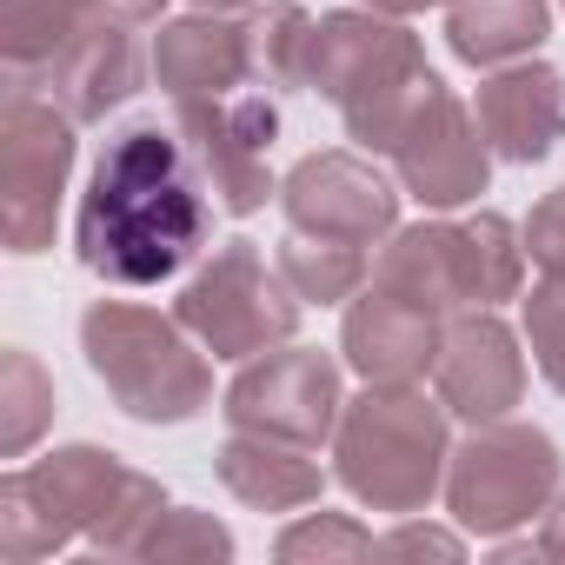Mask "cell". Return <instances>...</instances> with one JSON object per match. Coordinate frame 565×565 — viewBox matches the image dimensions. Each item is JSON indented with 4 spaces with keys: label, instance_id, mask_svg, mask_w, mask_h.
<instances>
[{
    "label": "cell",
    "instance_id": "14",
    "mask_svg": "<svg viewBox=\"0 0 565 565\" xmlns=\"http://www.w3.org/2000/svg\"><path fill=\"white\" fill-rule=\"evenodd\" d=\"M433 386H439V406H446L452 419H466V426L512 419V406L525 399V353H519L512 327H505L492 307L459 313V320L446 327Z\"/></svg>",
    "mask_w": 565,
    "mask_h": 565
},
{
    "label": "cell",
    "instance_id": "15",
    "mask_svg": "<svg viewBox=\"0 0 565 565\" xmlns=\"http://www.w3.org/2000/svg\"><path fill=\"white\" fill-rule=\"evenodd\" d=\"M147 67H153V54L140 47V28L87 21L34 81H21V94H41V100H54L61 114H74L87 127V120H107L114 107H127L147 81Z\"/></svg>",
    "mask_w": 565,
    "mask_h": 565
},
{
    "label": "cell",
    "instance_id": "1",
    "mask_svg": "<svg viewBox=\"0 0 565 565\" xmlns=\"http://www.w3.org/2000/svg\"><path fill=\"white\" fill-rule=\"evenodd\" d=\"M213 239L206 173L180 127L134 120L94 160V180L74 213V253L107 287H160L186 273Z\"/></svg>",
    "mask_w": 565,
    "mask_h": 565
},
{
    "label": "cell",
    "instance_id": "12",
    "mask_svg": "<svg viewBox=\"0 0 565 565\" xmlns=\"http://www.w3.org/2000/svg\"><path fill=\"white\" fill-rule=\"evenodd\" d=\"M279 213L287 233H313V239H340V246H380L399 233V186L347 147L307 153L287 180H279Z\"/></svg>",
    "mask_w": 565,
    "mask_h": 565
},
{
    "label": "cell",
    "instance_id": "21",
    "mask_svg": "<svg viewBox=\"0 0 565 565\" xmlns=\"http://www.w3.org/2000/svg\"><path fill=\"white\" fill-rule=\"evenodd\" d=\"M279 273L307 307H340L373 279V253L366 246H340V239H313V233H287L279 239Z\"/></svg>",
    "mask_w": 565,
    "mask_h": 565
},
{
    "label": "cell",
    "instance_id": "27",
    "mask_svg": "<svg viewBox=\"0 0 565 565\" xmlns=\"http://www.w3.org/2000/svg\"><path fill=\"white\" fill-rule=\"evenodd\" d=\"M525 253H532V266H539L545 279H565V186L532 206V220H525Z\"/></svg>",
    "mask_w": 565,
    "mask_h": 565
},
{
    "label": "cell",
    "instance_id": "9",
    "mask_svg": "<svg viewBox=\"0 0 565 565\" xmlns=\"http://www.w3.org/2000/svg\"><path fill=\"white\" fill-rule=\"evenodd\" d=\"M74 114H61L41 94L8 87V114H0V233L8 253H47L61 193L74 173Z\"/></svg>",
    "mask_w": 565,
    "mask_h": 565
},
{
    "label": "cell",
    "instance_id": "28",
    "mask_svg": "<svg viewBox=\"0 0 565 565\" xmlns=\"http://www.w3.org/2000/svg\"><path fill=\"white\" fill-rule=\"evenodd\" d=\"M380 552H439V558H459V539L433 532V525H399L393 539H380Z\"/></svg>",
    "mask_w": 565,
    "mask_h": 565
},
{
    "label": "cell",
    "instance_id": "16",
    "mask_svg": "<svg viewBox=\"0 0 565 565\" xmlns=\"http://www.w3.org/2000/svg\"><path fill=\"white\" fill-rule=\"evenodd\" d=\"M439 347H446V313H433V307H419V300H406L393 287L353 294L347 327H340V353L366 386L426 380L439 366Z\"/></svg>",
    "mask_w": 565,
    "mask_h": 565
},
{
    "label": "cell",
    "instance_id": "32",
    "mask_svg": "<svg viewBox=\"0 0 565 565\" xmlns=\"http://www.w3.org/2000/svg\"><path fill=\"white\" fill-rule=\"evenodd\" d=\"M558 8H565V0H558Z\"/></svg>",
    "mask_w": 565,
    "mask_h": 565
},
{
    "label": "cell",
    "instance_id": "23",
    "mask_svg": "<svg viewBox=\"0 0 565 565\" xmlns=\"http://www.w3.org/2000/svg\"><path fill=\"white\" fill-rule=\"evenodd\" d=\"M0 406H8V419H0V452L21 459L34 446V433L47 426V406H54V380L41 373L34 353H8V366H0Z\"/></svg>",
    "mask_w": 565,
    "mask_h": 565
},
{
    "label": "cell",
    "instance_id": "3",
    "mask_svg": "<svg viewBox=\"0 0 565 565\" xmlns=\"http://www.w3.org/2000/svg\"><path fill=\"white\" fill-rule=\"evenodd\" d=\"M307 87L340 107L347 140L360 153H393V140L406 134L413 107L439 87V74L426 67V47L413 28L373 8H340L313 21Z\"/></svg>",
    "mask_w": 565,
    "mask_h": 565
},
{
    "label": "cell",
    "instance_id": "20",
    "mask_svg": "<svg viewBox=\"0 0 565 565\" xmlns=\"http://www.w3.org/2000/svg\"><path fill=\"white\" fill-rule=\"evenodd\" d=\"M552 34V0H452L446 47L466 67H512L532 61Z\"/></svg>",
    "mask_w": 565,
    "mask_h": 565
},
{
    "label": "cell",
    "instance_id": "17",
    "mask_svg": "<svg viewBox=\"0 0 565 565\" xmlns=\"http://www.w3.org/2000/svg\"><path fill=\"white\" fill-rule=\"evenodd\" d=\"M472 114L499 160L532 167L565 140V74L545 61L492 67V81H479V94H472Z\"/></svg>",
    "mask_w": 565,
    "mask_h": 565
},
{
    "label": "cell",
    "instance_id": "19",
    "mask_svg": "<svg viewBox=\"0 0 565 565\" xmlns=\"http://www.w3.org/2000/svg\"><path fill=\"white\" fill-rule=\"evenodd\" d=\"M220 486L253 505V512H300L327 492V472L307 459V446H287V439H259V433H233L213 459Z\"/></svg>",
    "mask_w": 565,
    "mask_h": 565
},
{
    "label": "cell",
    "instance_id": "31",
    "mask_svg": "<svg viewBox=\"0 0 565 565\" xmlns=\"http://www.w3.org/2000/svg\"><path fill=\"white\" fill-rule=\"evenodd\" d=\"M193 8H206V14H239V8H259V0H193Z\"/></svg>",
    "mask_w": 565,
    "mask_h": 565
},
{
    "label": "cell",
    "instance_id": "25",
    "mask_svg": "<svg viewBox=\"0 0 565 565\" xmlns=\"http://www.w3.org/2000/svg\"><path fill=\"white\" fill-rule=\"evenodd\" d=\"M273 552L279 558H366V552H380V539L366 525L340 519V512H313V519H300V525L279 532Z\"/></svg>",
    "mask_w": 565,
    "mask_h": 565
},
{
    "label": "cell",
    "instance_id": "30",
    "mask_svg": "<svg viewBox=\"0 0 565 565\" xmlns=\"http://www.w3.org/2000/svg\"><path fill=\"white\" fill-rule=\"evenodd\" d=\"M360 8H373V14H393V21H406V14H426V8H452V0H360Z\"/></svg>",
    "mask_w": 565,
    "mask_h": 565
},
{
    "label": "cell",
    "instance_id": "6",
    "mask_svg": "<svg viewBox=\"0 0 565 565\" xmlns=\"http://www.w3.org/2000/svg\"><path fill=\"white\" fill-rule=\"evenodd\" d=\"M519 279H525V239L512 233L505 213L399 226L373 266V287H393V294H406L446 320L472 313V307L519 300Z\"/></svg>",
    "mask_w": 565,
    "mask_h": 565
},
{
    "label": "cell",
    "instance_id": "11",
    "mask_svg": "<svg viewBox=\"0 0 565 565\" xmlns=\"http://www.w3.org/2000/svg\"><path fill=\"white\" fill-rule=\"evenodd\" d=\"M173 127L193 147L220 213L246 220L279 193L273 167H266V147L279 134V94L239 87V94H220V100H173Z\"/></svg>",
    "mask_w": 565,
    "mask_h": 565
},
{
    "label": "cell",
    "instance_id": "18",
    "mask_svg": "<svg viewBox=\"0 0 565 565\" xmlns=\"http://www.w3.org/2000/svg\"><path fill=\"white\" fill-rule=\"evenodd\" d=\"M153 81L173 100H220L253 87V34L233 14H186L153 34Z\"/></svg>",
    "mask_w": 565,
    "mask_h": 565
},
{
    "label": "cell",
    "instance_id": "26",
    "mask_svg": "<svg viewBox=\"0 0 565 565\" xmlns=\"http://www.w3.org/2000/svg\"><path fill=\"white\" fill-rule=\"evenodd\" d=\"M140 558H233V532L213 525V512H167Z\"/></svg>",
    "mask_w": 565,
    "mask_h": 565
},
{
    "label": "cell",
    "instance_id": "4",
    "mask_svg": "<svg viewBox=\"0 0 565 565\" xmlns=\"http://www.w3.org/2000/svg\"><path fill=\"white\" fill-rule=\"evenodd\" d=\"M333 459H340V486L360 505L413 519L433 505V492L446 486V466H452L446 406L413 386H366L340 413Z\"/></svg>",
    "mask_w": 565,
    "mask_h": 565
},
{
    "label": "cell",
    "instance_id": "7",
    "mask_svg": "<svg viewBox=\"0 0 565 565\" xmlns=\"http://www.w3.org/2000/svg\"><path fill=\"white\" fill-rule=\"evenodd\" d=\"M300 294L287 287L279 259L266 266V253L253 239H226L173 300V320L213 353V360H259L273 347H287L300 327Z\"/></svg>",
    "mask_w": 565,
    "mask_h": 565
},
{
    "label": "cell",
    "instance_id": "22",
    "mask_svg": "<svg viewBox=\"0 0 565 565\" xmlns=\"http://www.w3.org/2000/svg\"><path fill=\"white\" fill-rule=\"evenodd\" d=\"M253 34V87L266 94H294L307 87V47H313V14L294 0H259L246 14Z\"/></svg>",
    "mask_w": 565,
    "mask_h": 565
},
{
    "label": "cell",
    "instance_id": "8",
    "mask_svg": "<svg viewBox=\"0 0 565 565\" xmlns=\"http://www.w3.org/2000/svg\"><path fill=\"white\" fill-rule=\"evenodd\" d=\"M558 472H565V459L545 426L492 419V426H472V439L452 452L446 505L466 532L505 539L512 525H532L558 499Z\"/></svg>",
    "mask_w": 565,
    "mask_h": 565
},
{
    "label": "cell",
    "instance_id": "2",
    "mask_svg": "<svg viewBox=\"0 0 565 565\" xmlns=\"http://www.w3.org/2000/svg\"><path fill=\"white\" fill-rule=\"evenodd\" d=\"M160 519H167L160 479L120 466L100 446H61L0 479V558L8 565H34L61 545L140 558Z\"/></svg>",
    "mask_w": 565,
    "mask_h": 565
},
{
    "label": "cell",
    "instance_id": "13",
    "mask_svg": "<svg viewBox=\"0 0 565 565\" xmlns=\"http://www.w3.org/2000/svg\"><path fill=\"white\" fill-rule=\"evenodd\" d=\"M386 160L399 173V193H413L426 213H452V206L479 200L486 180H492V147L479 134V114L446 81L413 107V120H406V134L393 140Z\"/></svg>",
    "mask_w": 565,
    "mask_h": 565
},
{
    "label": "cell",
    "instance_id": "5",
    "mask_svg": "<svg viewBox=\"0 0 565 565\" xmlns=\"http://www.w3.org/2000/svg\"><path fill=\"white\" fill-rule=\"evenodd\" d=\"M81 353L94 380L114 393V406L140 426H186L213 399V353H193L180 320H160L153 307L100 300L81 313Z\"/></svg>",
    "mask_w": 565,
    "mask_h": 565
},
{
    "label": "cell",
    "instance_id": "10",
    "mask_svg": "<svg viewBox=\"0 0 565 565\" xmlns=\"http://www.w3.org/2000/svg\"><path fill=\"white\" fill-rule=\"evenodd\" d=\"M226 426L233 433H259V439H287L320 452L340 433V360L313 353V347H273L259 360L239 366V380L226 386Z\"/></svg>",
    "mask_w": 565,
    "mask_h": 565
},
{
    "label": "cell",
    "instance_id": "24",
    "mask_svg": "<svg viewBox=\"0 0 565 565\" xmlns=\"http://www.w3.org/2000/svg\"><path fill=\"white\" fill-rule=\"evenodd\" d=\"M525 347L552 393H565V279H539L525 294Z\"/></svg>",
    "mask_w": 565,
    "mask_h": 565
},
{
    "label": "cell",
    "instance_id": "29",
    "mask_svg": "<svg viewBox=\"0 0 565 565\" xmlns=\"http://www.w3.org/2000/svg\"><path fill=\"white\" fill-rule=\"evenodd\" d=\"M532 545H539L545 558H565V492L545 505V525H539V539H532Z\"/></svg>",
    "mask_w": 565,
    "mask_h": 565
}]
</instances>
